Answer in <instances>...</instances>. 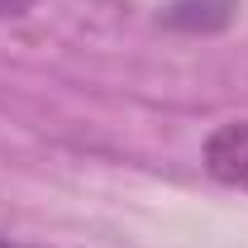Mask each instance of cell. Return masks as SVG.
<instances>
[{"mask_svg":"<svg viewBox=\"0 0 248 248\" xmlns=\"http://www.w3.org/2000/svg\"><path fill=\"white\" fill-rule=\"evenodd\" d=\"M205 172L234 191H248V120L219 124L205 139Z\"/></svg>","mask_w":248,"mask_h":248,"instance_id":"cell-1","label":"cell"},{"mask_svg":"<svg viewBox=\"0 0 248 248\" xmlns=\"http://www.w3.org/2000/svg\"><path fill=\"white\" fill-rule=\"evenodd\" d=\"M33 0H0V19H15V15H24Z\"/></svg>","mask_w":248,"mask_h":248,"instance_id":"cell-2","label":"cell"},{"mask_svg":"<svg viewBox=\"0 0 248 248\" xmlns=\"http://www.w3.org/2000/svg\"><path fill=\"white\" fill-rule=\"evenodd\" d=\"M0 248H29V244H15V239H0Z\"/></svg>","mask_w":248,"mask_h":248,"instance_id":"cell-3","label":"cell"}]
</instances>
